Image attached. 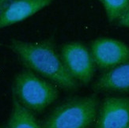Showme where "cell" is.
<instances>
[{"label": "cell", "mask_w": 129, "mask_h": 128, "mask_svg": "<svg viewBox=\"0 0 129 128\" xmlns=\"http://www.w3.org/2000/svg\"><path fill=\"white\" fill-rule=\"evenodd\" d=\"M125 128H129V124H128V125H127V126H126Z\"/></svg>", "instance_id": "5bb4252c"}, {"label": "cell", "mask_w": 129, "mask_h": 128, "mask_svg": "<svg viewBox=\"0 0 129 128\" xmlns=\"http://www.w3.org/2000/svg\"><path fill=\"white\" fill-rule=\"evenodd\" d=\"M11 0H0V13L7 7Z\"/></svg>", "instance_id": "7c38bea8"}, {"label": "cell", "mask_w": 129, "mask_h": 128, "mask_svg": "<svg viewBox=\"0 0 129 128\" xmlns=\"http://www.w3.org/2000/svg\"><path fill=\"white\" fill-rule=\"evenodd\" d=\"M90 53L95 65L105 71L129 61V47L113 38L102 37L93 40Z\"/></svg>", "instance_id": "5b68a950"}, {"label": "cell", "mask_w": 129, "mask_h": 128, "mask_svg": "<svg viewBox=\"0 0 129 128\" xmlns=\"http://www.w3.org/2000/svg\"><path fill=\"white\" fill-rule=\"evenodd\" d=\"M109 22H116L129 6V0H101Z\"/></svg>", "instance_id": "30bf717a"}, {"label": "cell", "mask_w": 129, "mask_h": 128, "mask_svg": "<svg viewBox=\"0 0 129 128\" xmlns=\"http://www.w3.org/2000/svg\"><path fill=\"white\" fill-rule=\"evenodd\" d=\"M13 96L33 113H41L59 97L55 86L38 77L29 69L17 74L13 82Z\"/></svg>", "instance_id": "7a4b0ae2"}, {"label": "cell", "mask_w": 129, "mask_h": 128, "mask_svg": "<svg viewBox=\"0 0 129 128\" xmlns=\"http://www.w3.org/2000/svg\"><path fill=\"white\" fill-rule=\"evenodd\" d=\"M60 58L67 70L82 84L91 81L94 74L95 63L90 51L80 42H68L60 48Z\"/></svg>", "instance_id": "277c9868"}, {"label": "cell", "mask_w": 129, "mask_h": 128, "mask_svg": "<svg viewBox=\"0 0 129 128\" xmlns=\"http://www.w3.org/2000/svg\"><path fill=\"white\" fill-rule=\"evenodd\" d=\"M7 128H42L33 113L21 104L13 96L12 111L8 120Z\"/></svg>", "instance_id": "9c48e42d"}, {"label": "cell", "mask_w": 129, "mask_h": 128, "mask_svg": "<svg viewBox=\"0 0 129 128\" xmlns=\"http://www.w3.org/2000/svg\"><path fill=\"white\" fill-rule=\"evenodd\" d=\"M96 92L129 93V61L105 71L93 84Z\"/></svg>", "instance_id": "ba28073f"}, {"label": "cell", "mask_w": 129, "mask_h": 128, "mask_svg": "<svg viewBox=\"0 0 129 128\" xmlns=\"http://www.w3.org/2000/svg\"><path fill=\"white\" fill-rule=\"evenodd\" d=\"M10 48L27 69L46 77L66 90H75L78 82L67 70L51 40L31 43L13 39Z\"/></svg>", "instance_id": "6da1fadb"}, {"label": "cell", "mask_w": 129, "mask_h": 128, "mask_svg": "<svg viewBox=\"0 0 129 128\" xmlns=\"http://www.w3.org/2000/svg\"><path fill=\"white\" fill-rule=\"evenodd\" d=\"M54 0H12L0 13V29L27 19Z\"/></svg>", "instance_id": "52a82bcc"}, {"label": "cell", "mask_w": 129, "mask_h": 128, "mask_svg": "<svg viewBox=\"0 0 129 128\" xmlns=\"http://www.w3.org/2000/svg\"><path fill=\"white\" fill-rule=\"evenodd\" d=\"M116 24L121 27L129 28V6L127 10L124 11V13L116 21Z\"/></svg>", "instance_id": "8fae6325"}, {"label": "cell", "mask_w": 129, "mask_h": 128, "mask_svg": "<svg viewBox=\"0 0 129 128\" xmlns=\"http://www.w3.org/2000/svg\"><path fill=\"white\" fill-rule=\"evenodd\" d=\"M0 128H7V127H5V126H0Z\"/></svg>", "instance_id": "4fadbf2b"}, {"label": "cell", "mask_w": 129, "mask_h": 128, "mask_svg": "<svg viewBox=\"0 0 129 128\" xmlns=\"http://www.w3.org/2000/svg\"><path fill=\"white\" fill-rule=\"evenodd\" d=\"M129 124V98L109 97L103 100L95 128H125Z\"/></svg>", "instance_id": "8992f818"}, {"label": "cell", "mask_w": 129, "mask_h": 128, "mask_svg": "<svg viewBox=\"0 0 129 128\" xmlns=\"http://www.w3.org/2000/svg\"><path fill=\"white\" fill-rule=\"evenodd\" d=\"M11 1H12V0H11Z\"/></svg>", "instance_id": "9a60e30c"}, {"label": "cell", "mask_w": 129, "mask_h": 128, "mask_svg": "<svg viewBox=\"0 0 129 128\" xmlns=\"http://www.w3.org/2000/svg\"><path fill=\"white\" fill-rule=\"evenodd\" d=\"M98 99L96 95L75 97L55 108L42 128H88L97 117Z\"/></svg>", "instance_id": "3957f363"}]
</instances>
